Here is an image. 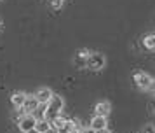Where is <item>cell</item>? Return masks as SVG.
Returning <instances> with one entry per match:
<instances>
[{
    "mask_svg": "<svg viewBox=\"0 0 155 133\" xmlns=\"http://www.w3.org/2000/svg\"><path fill=\"white\" fill-rule=\"evenodd\" d=\"M64 107V100L63 96H59V95H52L47 105H45V112H44V119L47 121V123H52L58 116H61V110H63Z\"/></svg>",
    "mask_w": 155,
    "mask_h": 133,
    "instance_id": "cell-1",
    "label": "cell"
},
{
    "mask_svg": "<svg viewBox=\"0 0 155 133\" xmlns=\"http://www.w3.org/2000/svg\"><path fill=\"white\" fill-rule=\"evenodd\" d=\"M106 65V58L105 54H101V53H91L89 54V58H87V68L92 70V72H98V70L105 68Z\"/></svg>",
    "mask_w": 155,
    "mask_h": 133,
    "instance_id": "cell-2",
    "label": "cell"
},
{
    "mask_svg": "<svg viewBox=\"0 0 155 133\" xmlns=\"http://www.w3.org/2000/svg\"><path fill=\"white\" fill-rule=\"evenodd\" d=\"M37 119L31 116V114H25L21 119H18V128L21 130V133H26L30 130H35Z\"/></svg>",
    "mask_w": 155,
    "mask_h": 133,
    "instance_id": "cell-3",
    "label": "cell"
},
{
    "mask_svg": "<svg viewBox=\"0 0 155 133\" xmlns=\"http://www.w3.org/2000/svg\"><path fill=\"white\" fill-rule=\"evenodd\" d=\"M133 81H134V84H136L140 89H148L153 79L148 75L147 72H136V74L133 75Z\"/></svg>",
    "mask_w": 155,
    "mask_h": 133,
    "instance_id": "cell-4",
    "label": "cell"
},
{
    "mask_svg": "<svg viewBox=\"0 0 155 133\" xmlns=\"http://www.w3.org/2000/svg\"><path fill=\"white\" fill-rule=\"evenodd\" d=\"M106 128H108V121L103 116H94L91 119V123H89V130H92L94 133L101 131V130H106Z\"/></svg>",
    "mask_w": 155,
    "mask_h": 133,
    "instance_id": "cell-5",
    "label": "cell"
},
{
    "mask_svg": "<svg viewBox=\"0 0 155 133\" xmlns=\"http://www.w3.org/2000/svg\"><path fill=\"white\" fill-rule=\"evenodd\" d=\"M52 91L49 89V88H40V89H37L35 91V100L38 102V105H47V102H49L51 98H52Z\"/></svg>",
    "mask_w": 155,
    "mask_h": 133,
    "instance_id": "cell-6",
    "label": "cell"
},
{
    "mask_svg": "<svg viewBox=\"0 0 155 133\" xmlns=\"http://www.w3.org/2000/svg\"><path fill=\"white\" fill-rule=\"evenodd\" d=\"M37 107H38V102L35 100V96H33V95H28L21 109H23V112H25V114H33V112L37 110Z\"/></svg>",
    "mask_w": 155,
    "mask_h": 133,
    "instance_id": "cell-7",
    "label": "cell"
},
{
    "mask_svg": "<svg viewBox=\"0 0 155 133\" xmlns=\"http://www.w3.org/2000/svg\"><path fill=\"white\" fill-rule=\"evenodd\" d=\"M94 116H103V117H108V114L112 112V105L110 102H98L96 107H94Z\"/></svg>",
    "mask_w": 155,
    "mask_h": 133,
    "instance_id": "cell-8",
    "label": "cell"
},
{
    "mask_svg": "<svg viewBox=\"0 0 155 133\" xmlns=\"http://www.w3.org/2000/svg\"><path fill=\"white\" fill-rule=\"evenodd\" d=\"M82 130H84V128L80 126V123H78L77 119H68L66 126H64L59 133H80Z\"/></svg>",
    "mask_w": 155,
    "mask_h": 133,
    "instance_id": "cell-9",
    "label": "cell"
},
{
    "mask_svg": "<svg viewBox=\"0 0 155 133\" xmlns=\"http://www.w3.org/2000/svg\"><path fill=\"white\" fill-rule=\"evenodd\" d=\"M26 93H23V91H14L12 95H11V102H12V105H14L16 109H21L23 103H25V100H26Z\"/></svg>",
    "mask_w": 155,
    "mask_h": 133,
    "instance_id": "cell-10",
    "label": "cell"
},
{
    "mask_svg": "<svg viewBox=\"0 0 155 133\" xmlns=\"http://www.w3.org/2000/svg\"><path fill=\"white\" fill-rule=\"evenodd\" d=\"M89 54H91V53H89L87 49H80L77 54H75V65L80 67V68H84L85 65H87V58H89Z\"/></svg>",
    "mask_w": 155,
    "mask_h": 133,
    "instance_id": "cell-11",
    "label": "cell"
},
{
    "mask_svg": "<svg viewBox=\"0 0 155 133\" xmlns=\"http://www.w3.org/2000/svg\"><path fill=\"white\" fill-rule=\"evenodd\" d=\"M66 123H68V117H64V116H58V117L51 123V128H54L56 131H61L64 126H66Z\"/></svg>",
    "mask_w": 155,
    "mask_h": 133,
    "instance_id": "cell-12",
    "label": "cell"
},
{
    "mask_svg": "<svg viewBox=\"0 0 155 133\" xmlns=\"http://www.w3.org/2000/svg\"><path fill=\"white\" fill-rule=\"evenodd\" d=\"M143 46L150 51H155V33H150L147 37H143Z\"/></svg>",
    "mask_w": 155,
    "mask_h": 133,
    "instance_id": "cell-13",
    "label": "cell"
},
{
    "mask_svg": "<svg viewBox=\"0 0 155 133\" xmlns=\"http://www.w3.org/2000/svg\"><path fill=\"white\" fill-rule=\"evenodd\" d=\"M35 130H37L38 133H47V131L51 130V123H47L45 119H42V121H37Z\"/></svg>",
    "mask_w": 155,
    "mask_h": 133,
    "instance_id": "cell-14",
    "label": "cell"
},
{
    "mask_svg": "<svg viewBox=\"0 0 155 133\" xmlns=\"http://www.w3.org/2000/svg\"><path fill=\"white\" fill-rule=\"evenodd\" d=\"M141 133H155V126L153 124H147L145 128H143V131Z\"/></svg>",
    "mask_w": 155,
    "mask_h": 133,
    "instance_id": "cell-15",
    "label": "cell"
},
{
    "mask_svg": "<svg viewBox=\"0 0 155 133\" xmlns=\"http://www.w3.org/2000/svg\"><path fill=\"white\" fill-rule=\"evenodd\" d=\"M51 5L54 7V9H59V7L63 5V0H51Z\"/></svg>",
    "mask_w": 155,
    "mask_h": 133,
    "instance_id": "cell-16",
    "label": "cell"
},
{
    "mask_svg": "<svg viewBox=\"0 0 155 133\" xmlns=\"http://www.w3.org/2000/svg\"><path fill=\"white\" fill-rule=\"evenodd\" d=\"M147 91H150L152 95H155V79H153V81H152V84H150V88H148Z\"/></svg>",
    "mask_w": 155,
    "mask_h": 133,
    "instance_id": "cell-17",
    "label": "cell"
},
{
    "mask_svg": "<svg viewBox=\"0 0 155 133\" xmlns=\"http://www.w3.org/2000/svg\"><path fill=\"white\" fill-rule=\"evenodd\" d=\"M80 133H94V131H92V130H89V128H87V130H82V131H80Z\"/></svg>",
    "mask_w": 155,
    "mask_h": 133,
    "instance_id": "cell-18",
    "label": "cell"
},
{
    "mask_svg": "<svg viewBox=\"0 0 155 133\" xmlns=\"http://www.w3.org/2000/svg\"><path fill=\"white\" fill-rule=\"evenodd\" d=\"M98 133H112V131H110V130L106 128V130H101V131H98Z\"/></svg>",
    "mask_w": 155,
    "mask_h": 133,
    "instance_id": "cell-19",
    "label": "cell"
},
{
    "mask_svg": "<svg viewBox=\"0 0 155 133\" xmlns=\"http://www.w3.org/2000/svg\"><path fill=\"white\" fill-rule=\"evenodd\" d=\"M47 133H59V131H56L54 128H51V130H49V131H47Z\"/></svg>",
    "mask_w": 155,
    "mask_h": 133,
    "instance_id": "cell-20",
    "label": "cell"
},
{
    "mask_svg": "<svg viewBox=\"0 0 155 133\" xmlns=\"http://www.w3.org/2000/svg\"><path fill=\"white\" fill-rule=\"evenodd\" d=\"M26 133H38L37 130H30V131H26Z\"/></svg>",
    "mask_w": 155,
    "mask_h": 133,
    "instance_id": "cell-21",
    "label": "cell"
}]
</instances>
